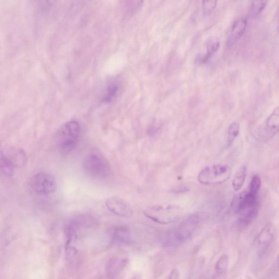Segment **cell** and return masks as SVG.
Returning a JSON list of instances; mask_svg holds the SVG:
<instances>
[{
    "instance_id": "7",
    "label": "cell",
    "mask_w": 279,
    "mask_h": 279,
    "mask_svg": "<svg viewBox=\"0 0 279 279\" xmlns=\"http://www.w3.org/2000/svg\"><path fill=\"white\" fill-rule=\"evenodd\" d=\"M108 209L113 214L124 218H130L133 214V210L130 205L117 197H110L105 201Z\"/></svg>"
},
{
    "instance_id": "15",
    "label": "cell",
    "mask_w": 279,
    "mask_h": 279,
    "mask_svg": "<svg viewBox=\"0 0 279 279\" xmlns=\"http://www.w3.org/2000/svg\"><path fill=\"white\" fill-rule=\"evenodd\" d=\"M240 130V123L238 122L232 123L229 127L227 132V145L230 146L233 142L237 138Z\"/></svg>"
},
{
    "instance_id": "13",
    "label": "cell",
    "mask_w": 279,
    "mask_h": 279,
    "mask_svg": "<svg viewBox=\"0 0 279 279\" xmlns=\"http://www.w3.org/2000/svg\"><path fill=\"white\" fill-rule=\"evenodd\" d=\"M113 241L123 244H129L132 243V239L129 231L124 227H118L113 232Z\"/></svg>"
},
{
    "instance_id": "16",
    "label": "cell",
    "mask_w": 279,
    "mask_h": 279,
    "mask_svg": "<svg viewBox=\"0 0 279 279\" xmlns=\"http://www.w3.org/2000/svg\"><path fill=\"white\" fill-rule=\"evenodd\" d=\"M220 45V41L217 37H211L208 39L206 44L207 54L206 55L207 59L218 50Z\"/></svg>"
},
{
    "instance_id": "17",
    "label": "cell",
    "mask_w": 279,
    "mask_h": 279,
    "mask_svg": "<svg viewBox=\"0 0 279 279\" xmlns=\"http://www.w3.org/2000/svg\"><path fill=\"white\" fill-rule=\"evenodd\" d=\"M229 264V259L228 256L227 255L221 256L215 265V271L217 274L221 275L222 273H224L227 270Z\"/></svg>"
},
{
    "instance_id": "19",
    "label": "cell",
    "mask_w": 279,
    "mask_h": 279,
    "mask_svg": "<svg viewBox=\"0 0 279 279\" xmlns=\"http://www.w3.org/2000/svg\"><path fill=\"white\" fill-rule=\"evenodd\" d=\"M119 87L117 84H112L109 85L106 90V94L104 96V101L106 102H110L113 98H114L119 92Z\"/></svg>"
},
{
    "instance_id": "5",
    "label": "cell",
    "mask_w": 279,
    "mask_h": 279,
    "mask_svg": "<svg viewBox=\"0 0 279 279\" xmlns=\"http://www.w3.org/2000/svg\"><path fill=\"white\" fill-rule=\"evenodd\" d=\"M233 213L239 216L256 208H259L257 195L249 191L239 193L232 200L231 205Z\"/></svg>"
},
{
    "instance_id": "22",
    "label": "cell",
    "mask_w": 279,
    "mask_h": 279,
    "mask_svg": "<svg viewBox=\"0 0 279 279\" xmlns=\"http://www.w3.org/2000/svg\"><path fill=\"white\" fill-rule=\"evenodd\" d=\"M267 4V1L265 0L263 1H255L252 4L251 9H250V14L252 16L257 15L260 14L264 9Z\"/></svg>"
},
{
    "instance_id": "14",
    "label": "cell",
    "mask_w": 279,
    "mask_h": 279,
    "mask_svg": "<svg viewBox=\"0 0 279 279\" xmlns=\"http://www.w3.org/2000/svg\"><path fill=\"white\" fill-rule=\"evenodd\" d=\"M247 174V168L246 166L242 167L235 174L233 178L232 185L235 191L240 190L246 181Z\"/></svg>"
},
{
    "instance_id": "6",
    "label": "cell",
    "mask_w": 279,
    "mask_h": 279,
    "mask_svg": "<svg viewBox=\"0 0 279 279\" xmlns=\"http://www.w3.org/2000/svg\"><path fill=\"white\" fill-rule=\"evenodd\" d=\"M32 189L40 194H49L54 192L57 183L54 176L47 173H39L33 176L30 181Z\"/></svg>"
},
{
    "instance_id": "3",
    "label": "cell",
    "mask_w": 279,
    "mask_h": 279,
    "mask_svg": "<svg viewBox=\"0 0 279 279\" xmlns=\"http://www.w3.org/2000/svg\"><path fill=\"white\" fill-rule=\"evenodd\" d=\"M231 169L227 164H215L203 168L198 175V181L203 185H218L228 181Z\"/></svg>"
},
{
    "instance_id": "23",
    "label": "cell",
    "mask_w": 279,
    "mask_h": 279,
    "mask_svg": "<svg viewBox=\"0 0 279 279\" xmlns=\"http://www.w3.org/2000/svg\"><path fill=\"white\" fill-rule=\"evenodd\" d=\"M217 1L215 0H210V1H203L202 2V8L204 12L209 13L211 12L216 7Z\"/></svg>"
},
{
    "instance_id": "18",
    "label": "cell",
    "mask_w": 279,
    "mask_h": 279,
    "mask_svg": "<svg viewBox=\"0 0 279 279\" xmlns=\"http://www.w3.org/2000/svg\"><path fill=\"white\" fill-rule=\"evenodd\" d=\"M0 172L8 176L13 172V168L5 158L2 150H0Z\"/></svg>"
},
{
    "instance_id": "12",
    "label": "cell",
    "mask_w": 279,
    "mask_h": 279,
    "mask_svg": "<svg viewBox=\"0 0 279 279\" xmlns=\"http://www.w3.org/2000/svg\"><path fill=\"white\" fill-rule=\"evenodd\" d=\"M126 259L121 256H118L112 258L107 265L108 274L111 277L115 276L126 265Z\"/></svg>"
},
{
    "instance_id": "21",
    "label": "cell",
    "mask_w": 279,
    "mask_h": 279,
    "mask_svg": "<svg viewBox=\"0 0 279 279\" xmlns=\"http://www.w3.org/2000/svg\"><path fill=\"white\" fill-rule=\"evenodd\" d=\"M261 186V178L258 175H255L250 182L249 191L255 195H258Z\"/></svg>"
},
{
    "instance_id": "8",
    "label": "cell",
    "mask_w": 279,
    "mask_h": 279,
    "mask_svg": "<svg viewBox=\"0 0 279 279\" xmlns=\"http://www.w3.org/2000/svg\"><path fill=\"white\" fill-rule=\"evenodd\" d=\"M200 215H193L182 222L179 227L177 237L179 240H183L190 236L201 221Z\"/></svg>"
},
{
    "instance_id": "20",
    "label": "cell",
    "mask_w": 279,
    "mask_h": 279,
    "mask_svg": "<svg viewBox=\"0 0 279 279\" xmlns=\"http://www.w3.org/2000/svg\"><path fill=\"white\" fill-rule=\"evenodd\" d=\"M272 240V233L269 228L265 227L260 232L258 237V240L260 244L263 245L269 244Z\"/></svg>"
},
{
    "instance_id": "2",
    "label": "cell",
    "mask_w": 279,
    "mask_h": 279,
    "mask_svg": "<svg viewBox=\"0 0 279 279\" xmlns=\"http://www.w3.org/2000/svg\"><path fill=\"white\" fill-rule=\"evenodd\" d=\"M83 166L85 172L96 179H105L111 174V167L107 159L98 152H90L85 157Z\"/></svg>"
},
{
    "instance_id": "9",
    "label": "cell",
    "mask_w": 279,
    "mask_h": 279,
    "mask_svg": "<svg viewBox=\"0 0 279 279\" xmlns=\"http://www.w3.org/2000/svg\"><path fill=\"white\" fill-rule=\"evenodd\" d=\"M2 152L5 158L13 168H20L25 164L26 156L22 150L12 147Z\"/></svg>"
},
{
    "instance_id": "4",
    "label": "cell",
    "mask_w": 279,
    "mask_h": 279,
    "mask_svg": "<svg viewBox=\"0 0 279 279\" xmlns=\"http://www.w3.org/2000/svg\"><path fill=\"white\" fill-rule=\"evenodd\" d=\"M181 211L182 208L176 205L156 204L146 208L144 214L157 223L168 224L177 219Z\"/></svg>"
},
{
    "instance_id": "11",
    "label": "cell",
    "mask_w": 279,
    "mask_h": 279,
    "mask_svg": "<svg viewBox=\"0 0 279 279\" xmlns=\"http://www.w3.org/2000/svg\"><path fill=\"white\" fill-rule=\"evenodd\" d=\"M279 128V107L276 108L266 121V128L270 136H275L278 133Z\"/></svg>"
},
{
    "instance_id": "24",
    "label": "cell",
    "mask_w": 279,
    "mask_h": 279,
    "mask_svg": "<svg viewBox=\"0 0 279 279\" xmlns=\"http://www.w3.org/2000/svg\"><path fill=\"white\" fill-rule=\"evenodd\" d=\"M169 279H180V273L179 270L174 269L170 273Z\"/></svg>"
},
{
    "instance_id": "1",
    "label": "cell",
    "mask_w": 279,
    "mask_h": 279,
    "mask_svg": "<svg viewBox=\"0 0 279 279\" xmlns=\"http://www.w3.org/2000/svg\"><path fill=\"white\" fill-rule=\"evenodd\" d=\"M81 132V126L77 121H71L62 125L56 136L59 151L62 153L68 154L75 150Z\"/></svg>"
},
{
    "instance_id": "10",
    "label": "cell",
    "mask_w": 279,
    "mask_h": 279,
    "mask_svg": "<svg viewBox=\"0 0 279 279\" xmlns=\"http://www.w3.org/2000/svg\"><path fill=\"white\" fill-rule=\"evenodd\" d=\"M247 25V21L244 18L238 19L234 22L232 26L231 33L227 42L229 47H232L241 37L246 30Z\"/></svg>"
}]
</instances>
